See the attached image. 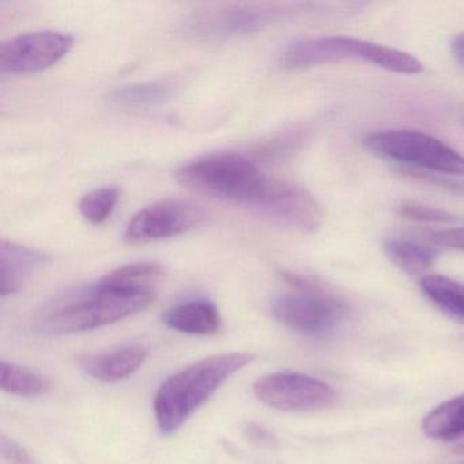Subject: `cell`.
<instances>
[{"instance_id":"d6986e66","label":"cell","mask_w":464,"mask_h":464,"mask_svg":"<svg viewBox=\"0 0 464 464\" xmlns=\"http://www.w3.org/2000/svg\"><path fill=\"white\" fill-rule=\"evenodd\" d=\"M0 387L10 395L36 398V396H42L48 392L50 382L31 369L2 361Z\"/></svg>"},{"instance_id":"5b68a950","label":"cell","mask_w":464,"mask_h":464,"mask_svg":"<svg viewBox=\"0 0 464 464\" xmlns=\"http://www.w3.org/2000/svg\"><path fill=\"white\" fill-rule=\"evenodd\" d=\"M289 292L281 293L271 303L274 317L295 333L320 336L335 330L347 309L342 301L309 279L284 274Z\"/></svg>"},{"instance_id":"4fadbf2b","label":"cell","mask_w":464,"mask_h":464,"mask_svg":"<svg viewBox=\"0 0 464 464\" xmlns=\"http://www.w3.org/2000/svg\"><path fill=\"white\" fill-rule=\"evenodd\" d=\"M149 352L143 346H124L112 352L86 355L80 366L86 374L104 382H121L132 376L145 363Z\"/></svg>"},{"instance_id":"2e32d148","label":"cell","mask_w":464,"mask_h":464,"mask_svg":"<svg viewBox=\"0 0 464 464\" xmlns=\"http://www.w3.org/2000/svg\"><path fill=\"white\" fill-rule=\"evenodd\" d=\"M422 430L429 439L455 441L464 436V395L456 396L426 414Z\"/></svg>"},{"instance_id":"d4e9b609","label":"cell","mask_w":464,"mask_h":464,"mask_svg":"<svg viewBox=\"0 0 464 464\" xmlns=\"http://www.w3.org/2000/svg\"><path fill=\"white\" fill-rule=\"evenodd\" d=\"M450 50H452L453 58L456 59V62H458L461 67H464V32L459 34L458 36L452 40Z\"/></svg>"},{"instance_id":"484cf974","label":"cell","mask_w":464,"mask_h":464,"mask_svg":"<svg viewBox=\"0 0 464 464\" xmlns=\"http://www.w3.org/2000/svg\"><path fill=\"white\" fill-rule=\"evenodd\" d=\"M453 452L458 453V455H464V441H461L460 444L456 445L453 448Z\"/></svg>"},{"instance_id":"e0dca14e","label":"cell","mask_w":464,"mask_h":464,"mask_svg":"<svg viewBox=\"0 0 464 464\" xmlns=\"http://www.w3.org/2000/svg\"><path fill=\"white\" fill-rule=\"evenodd\" d=\"M382 248L401 270L411 276L426 273L439 256L436 248L409 238H387Z\"/></svg>"},{"instance_id":"9a60e30c","label":"cell","mask_w":464,"mask_h":464,"mask_svg":"<svg viewBox=\"0 0 464 464\" xmlns=\"http://www.w3.org/2000/svg\"><path fill=\"white\" fill-rule=\"evenodd\" d=\"M173 97V88L167 83L145 82L116 86L108 92V104L124 111H142L160 107Z\"/></svg>"},{"instance_id":"ffe728a7","label":"cell","mask_w":464,"mask_h":464,"mask_svg":"<svg viewBox=\"0 0 464 464\" xmlns=\"http://www.w3.org/2000/svg\"><path fill=\"white\" fill-rule=\"evenodd\" d=\"M119 197H121V191L118 187H100L81 198L78 210L86 221L100 225L112 216L118 205Z\"/></svg>"},{"instance_id":"52a82bcc","label":"cell","mask_w":464,"mask_h":464,"mask_svg":"<svg viewBox=\"0 0 464 464\" xmlns=\"http://www.w3.org/2000/svg\"><path fill=\"white\" fill-rule=\"evenodd\" d=\"M257 401L279 411L308 412L331 409L338 393L323 380L298 372H276L254 385Z\"/></svg>"},{"instance_id":"6da1fadb","label":"cell","mask_w":464,"mask_h":464,"mask_svg":"<svg viewBox=\"0 0 464 464\" xmlns=\"http://www.w3.org/2000/svg\"><path fill=\"white\" fill-rule=\"evenodd\" d=\"M156 295L157 290L127 286L105 276L92 286L67 293L50 304L37 328L50 335L97 330L145 311Z\"/></svg>"},{"instance_id":"7402d4cb","label":"cell","mask_w":464,"mask_h":464,"mask_svg":"<svg viewBox=\"0 0 464 464\" xmlns=\"http://www.w3.org/2000/svg\"><path fill=\"white\" fill-rule=\"evenodd\" d=\"M0 450H2V459L7 464H34V459L29 455L25 448L21 447L17 441L9 439L7 436H2L0 441Z\"/></svg>"},{"instance_id":"8fae6325","label":"cell","mask_w":464,"mask_h":464,"mask_svg":"<svg viewBox=\"0 0 464 464\" xmlns=\"http://www.w3.org/2000/svg\"><path fill=\"white\" fill-rule=\"evenodd\" d=\"M256 210L276 224L301 232H314L322 221L319 205L305 188L276 179H270Z\"/></svg>"},{"instance_id":"cb8c5ba5","label":"cell","mask_w":464,"mask_h":464,"mask_svg":"<svg viewBox=\"0 0 464 464\" xmlns=\"http://www.w3.org/2000/svg\"><path fill=\"white\" fill-rule=\"evenodd\" d=\"M244 431H246V437L255 444L271 445L274 442L273 434L263 426L257 425V423H246Z\"/></svg>"},{"instance_id":"603a6c76","label":"cell","mask_w":464,"mask_h":464,"mask_svg":"<svg viewBox=\"0 0 464 464\" xmlns=\"http://www.w3.org/2000/svg\"><path fill=\"white\" fill-rule=\"evenodd\" d=\"M431 243L441 248L458 249L464 251V227L439 230L430 236Z\"/></svg>"},{"instance_id":"5bb4252c","label":"cell","mask_w":464,"mask_h":464,"mask_svg":"<svg viewBox=\"0 0 464 464\" xmlns=\"http://www.w3.org/2000/svg\"><path fill=\"white\" fill-rule=\"evenodd\" d=\"M162 323L178 333L206 336L219 333L222 317L216 304L199 298L168 309L162 316Z\"/></svg>"},{"instance_id":"44dd1931","label":"cell","mask_w":464,"mask_h":464,"mask_svg":"<svg viewBox=\"0 0 464 464\" xmlns=\"http://www.w3.org/2000/svg\"><path fill=\"white\" fill-rule=\"evenodd\" d=\"M399 216L404 218L411 219L417 222H452L455 221L456 217L448 211L441 210V208H431V206L423 205L420 202H414V200H406L398 206Z\"/></svg>"},{"instance_id":"8992f818","label":"cell","mask_w":464,"mask_h":464,"mask_svg":"<svg viewBox=\"0 0 464 464\" xmlns=\"http://www.w3.org/2000/svg\"><path fill=\"white\" fill-rule=\"evenodd\" d=\"M374 156L433 172L464 175V157L441 140L417 130L395 129L372 132L363 140Z\"/></svg>"},{"instance_id":"30bf717a","label":"cell","mask_w":464,"mask_h":464,"mask_svg":"<svg viewBox=\"0 0 464 464\" xmlns=\"http://www.w3.org/2000/svg\"><path fill=\"white\" fill-rule=\"evenodd\" d=\"M200 206L183 199H164L146 206L129 222L124 238L130 244L167 240L197 229L205 222Z\"/></svg>"},{"instance_id":"277c9868","label":"cell","mask_w":464,"mask_h":464,"mask_svg":"<svg viewBox=\"0 0 464 464\" xmlns=\"http://www.w3.org/2000/svg\"><path fill=\"white\" fill-rule=\"evenodd\" d=\"M342 61H362L396 74L415 75L423 64L411 53L377 43L343 36L312 37L292 43L282 53L285 69L297 70Z\"/></svg>"},{"instance_id":"3957f363","label":"cell","mask_w":464,"mask_h":464,"mask_svg":"<svg viewBox=\"0 0 464 464\" xmlns=\"http://www.w3.org/2000/svg\"><path fill=\"white\" fill-rule=\"evenodd\" d=\"M186 188L214 199L256 208L270 178L238 154H211L183 165L176 173Z\"/></svg>"},{"instance_id":"7c38bea8","label":"cell","mask_w":464,"mask_h":464,"mask_svg":"<svg viewBox=\"0 0 464 464\" xmlns=\"http://www.w3.org/2000/svg\"><path fill=\"white\" fill-rule=\"evenodd\" d=\"M39 249L4 240L0 246V295L6 297L20 292L26 282L50 263Z\"/></svg>"},{"instance_id":"ba28073f","label":"cell","mask_w":464,"mask_h":464,"mask_svg":"<svg viewBox=\"0 0 464 464\" xmlns=\"http://www.w3.org/2000/svg\"><path fill=\"white\" fill-rule=\"evenodd\" d=\"M271 13L248 5H221L195 10L180 24V32L195 42L216 43L249 36L270 24Z\"/></svg>"},{"instance_id":"9c48e42d","label":"cell","mask_w":464,"mask_h":464,"mask_svg":"<svg viewBox=\"0 0 464 464\" xmlns=\"http://www.w3.org/2000/svg\"><path fill=\"white\" fill-rule=\"evenodd\" d=\"M74 47V37L58 31L18 34L0 45V72L28 75L55 66Z\"/></svg>"},{"instance_id":"7a4b0ae2","label":"cell","mask_w":464,"mask_h":464,"mask_svg":"<svg viewBox=\"0 0 464 464\" xmlns=\"http://www.w3.org/2000/svg\"><path fill=\"white\" fill-rule=\"evenodd\" d=\"M254 360L252 353L211 355L165 380L154 396V415L161 433H176L227 380Z\"/></svg>"},{"instance_id":"ac0fdd59","label":"cell","mask_w":464,"mask_h":464,"mask_svg":"<svg viewBox=\"0 0 464 464\" xmlns=\"http://www.w3.org/2000/svg\"><path fill=\"white\" fill-rule=\"evenodd\" d=\"M426 297L448 314L464 319V285L439 274H428L420 281Z\"/></svg>"}]
</instances>
